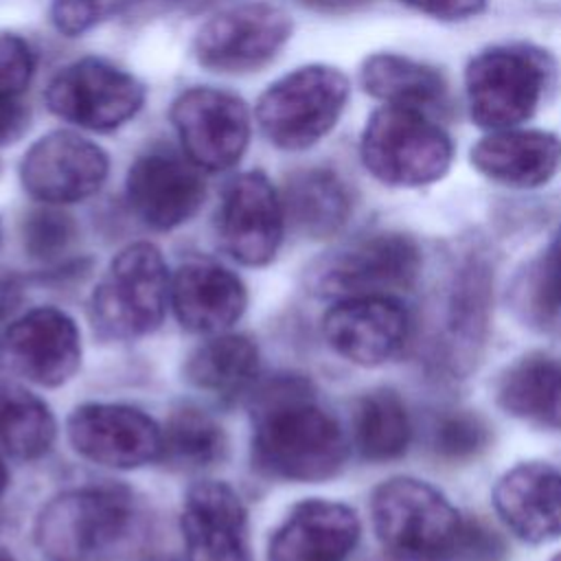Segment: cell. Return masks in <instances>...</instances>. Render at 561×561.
Segmentation results:
<instances>
[{"label":"cell","instance_id":"6da1fadb","mask_svg":"<svg viewBox=\"0 0 561 561\" xmlns=\"http://www.w3.org/2000/svg\"><path fill=\"white\" fill-rule=\"evenodd\" d=\"M252 456L267 476L322 482L337 476L348 456L337 419L327 412L302 377H280L256 397Z\"/></svg>","mask_w":561,"mask_h":561},{"label":"cell","instance_id":"7a4b0ae2","mask_svg":"<svg viewBox=\"0 0 561 561\" xmlns=\"http://www.w3.org/2000/svg\"><path fill=\"white\" fill-rule=\"evenodd\" d=\"M142 508L121 484L77 486L50 497L33 537L46 561H123L142 539Z\"/></svg>","mask_w":561,"mask_h":561},{"label":"cell","instance_id":"3957f363","mask_svg":"<svg viewBox=\"0 0 561 561\" xmlns=\"http://www.w3.org/2000/svg\"><path fill=\"white\" fill-rule=\"evenodd\" d=\"M370 519L379 543L408 561L458 559L469 528L443 491L410 476L383 480L373 491Z\"/></svg>","mask_w":561,"mask_h":561},{"label":"cell","instance_id":"277c9868","mask_svg":"<svg viewBox=\"0 0 561 561\" xmlns=\"http://www.w3.org/2000/svg\"><path fill=\"white\" fill-rule=\"evenodd\" d=\"M171 276L162 252L147 241L125 245L96 283L88 313L105 342H129L153 333L169 305Z\"/></svg>","mask_w":561,"mask_h":561},{"label":"cell","instance_id":"5b68a950","mask_svg":"<svg viewBox=\"0 0 561 561\" xmlns=\"http://www.w3.org/2000/svg\"><path fill=\"white\" fill-rule=\"evenodd\" d=\"M421 272L416 241L397 230L357 237L318 256L307 274V291L327 300L397 296L410 289Z\"/></svg>","mask_w":561,"mask_h":561},{"label":"cell","instance_id":"8992f818","mask_svg":"<svg viewBox=\"0 0 561 561\" xmlns=\"http://www.w3.org/2000/svg\"><path fill=\"white\" fill-rule=\"evenodd\" d=\"M359 156L375 180L414 188L432 184L449 171L454 145L423 110L383 105L366 121Z\"/></svg>","mask_w":561,"mask_h":561},{"label":"cell","instance_id":"52a82bcc","mask_svg":"<svg viewBox=\"0 0 561 561\" xmlns=\"http://www.w3.org/2000/svg\"><path fill=\"white\" fill-rule=\"evenodd\" d=\"M348 99V79L327 64L296 68L259 96L254 116L263 136L278 149L300 151L322 140Z\"/></svg>","mask_w":561,"mask_h":561},{"label":"cell","instance_id":"ba28073f","mask_svg":"<svg viewBox=\"0 0 561 561\" xmlns=\"http://www.w3.org/2000/svg\"><path fill=\"white\" fill-rule=\"evenodd\" d=\"M550 77L548 57L530 46H493L478 53L465 72L469 114L484 129H508L528 121Z\"/></svg>","mask_w":561,"mask_h":561},{"label":"cell","instance_id":"9c48e42d","mask_svg":"<svg viewBox=\"0 0 561 561\" xmlns=\"http://www.w3.org/2000/svg\"><path fill=\"white\" fill-rule=\"evenodd\" d=\"M44 99L48 110L66 123L90 131H112L142 107L145 85L105 59L83 57L50 79Z\"/></svg>","mask_w":561,"mask_h":561},{"label":"cell","instance_id":"30bf717a","mask_svg":"<svg viewBox=\"0 0 561 561\" xmlns=\"http://www.w3.org/2000/svg\"><path fill=\"white\" fill-rule=\"evenodd\" d=\"M291 35V18L272 2L232 4L195 33L193 55L215 72H252L270 64Z\"/></svg>","mask_w":561,"mask_h":561},{"label":"cell","instance_id":"8fae6325","mask_svg":"<svg viewBox=\"0 0 561 561\" xmlns=\"http://www.w3.org/2000/svg\"><path fill=\"white\" fill-rule=\"evenodd\" d=\"M81 366L77 322L57 307H35L0 331V370L39 388H59Z\"/></svg>","mask_w":561,"mask_h":561},{"label":"cell","instance_id":"7c38bea8","mask_svg":"<svg viewBox=\"0 0 561 561\" xmlns=\"http://www.w3.org/2000/svg\"><path fill=\"white\" fill-rule=\"evenodd\" d=\"M169 116L184 156L197 169L226 171L248 149V105L226 90L188 88L173 101Z\"/></svg>","mask_w":561,"mask_h":561},{"label":"cell","instance_id":"4fadbf2b","mask_svg":"<svg viewBox=\"0 0 561 561\" xmlns=\"http://www.w3.org/2000/svg\"><path fill=\"white\" fill-rule=\"evenodd\" d=\"M493 272L482 259H467L447 280L440 329L432 344V362L451 377L469 375L484 351L491 324Z\"/></svg>","mask_w":561,"mask_h":561},{"label":"cell","instance_id":"5bb4252c","mask_svg":"<svg viewBox=\"0 0 561 561\" xmlns=\"http://www.w3.org/2000/svg\"><path fill=\"white\" fill-rule=\"evenodd\" d=\"M107 153L92 140L57 129L37 138L20 162L22 188L48 206L92 197L107 180Z\"/></svg>","mask_w":561,"mask_h":561},{"label":"cell","instance_id":"9a60e30c","mask_svg":"<svg viewBox=\"0 0 561 561\" xmlns=\"http://www.w3.org/2000/svg\"><path fill=\"white\" fill-rule=\"evenodd\" d=\"M72 449L110 469H138L162 454V427L127 403H83L66 421Z\"/></svg>","mask_w":561,"mask_h":561},{"label":"cell","instance_id":"2e32d148","mask_svg":"<svg viewBox=\"0 0 561 561\" xmlns=\"http://www.w3.org/2000/svg\"><path fill=\"white\" fill-rule=\"evenodd\" d=\"M322 335L342 359L375 368L405 348L412 335V316L399 296L335 300L322 318Z\"/></svg>","mask_w":561,"mask_h":561},{"label":"cell","instance_id":"e0dca14e","mask_svg":"<svg viewBox=\"0 0 561 561\" xmlns=\"http://www.w3.org/2000/svg\"><path fill=\"white\" fill-rule=\"evenodd\" d=\"M283 199L261 171L237 175L217 210L221 248L241 265L263 267L274 261L285 232Z\"/></svg>","mask_w":561,"mask_h":561},{"label":"cell","instance_id":"ac0fdd59","mask_svg":"<svg viewBox=\"0 0 561 561\" xmlns=\"http://www.w3.org/2000/svg\"><path fill=\"white\" fill-rule=\"evenodd\" d=\"M188 158L151 149L138 156L125 178V195L134 215L153 230L186 224L204 202V180Z\"/></svg>","mask_w":561,"mask_h":561},{"label":"cell","instance_id":"d6986e66","mask_svg":"<svg viewBox=\"0 0 561 561\" xmlns=\"http://www.w3.org/2000/svg\"><path fill=\"white\" fill-rule=\"evenodd\" d=\"M180 528L186 561H252L248 513L239 493L226 482L193 484L182 504Z\"/></svg>","mask_w":561,"mask_h":561},{"label":"cell","instance_id":"ffe728a7","mask_svg":"<svg viewBox=\"0 0 561 561\" xmlns=\"http://www.w3.org/2000/svg\"><path fill=\"white\" fill-rule=\"evenodd\" d=\"M359 517L342 502L309 497L276 526L267 561H346L359 541Z\"/></svg>","mask_w":561,"mask_h":561},{"label":"cell","instance_id":"44dd1931","mask_svg":"<svg viewBox=\"0 0 561 561\" xmlns=\"http://www.w3.org/2000/svg\"><path fill=\"white\" fill-rule=\"evenodd\" d=\"M502 524L528 543L561 537V469L548 462H519L504 471L491 493Z\"/></svg>","mask_w":561,"mask_h":561},{"label":"cell","instance_id":"7402d4cb","mask_svg":"<svg viewBox=\"0 0 561 561\" xmlns=\"http://www.w3.org/2000/svg\"><path fill=\"white\" fill-rule=\"evenodd\" d=\"M169 305L186 331L217 335L243 316L248 291L230 270L213 261H188L171 276Z\"/></svg>","mask_w":561,"mask_h":561},{"label":"cell","instance_id":"603a6c76","mask_svg":"<svg viewBox=\"0 0 561 561\" xmlns=\"http://www.w3.org/2000/svg\"><path fill=\"white\" fill-rule=\"evenodd\" d=\"M471 164L511 188H537L561 164V140L543 129H495L471 147Z\"/></svg>","mask_w":561,"mask_h":561},{"label":"cell","instance_id":"cb8c5ba5","mask_svg":"<svg viewBox=\"0 0 561 561\" xmlns=\"http://www.w3.org/2000/svg\"><path fill=\"white\" fill-rule=\"evenodd\" d=\"M495 401L524 423L561 427V359L543 351L519 355L497 375Z\"/></svg>","mask_w":561,"mask_h":561},{"label":"cell","instance_id":"d4e9b609","mask_svg":"<svg viewBox=\"0 0 561 561\" xmlns=\"http://www.w3.org/2000/svg\"><path fill=\"white\" fill-rule=\"evenodd\" d=\"M259 346L241 333H217L184 359V379L208 394L228 399L243 392L259 375Z\"/></svg>","mask_w":561,"mask_h":561},{"label":"cell","instance_id":"484cf974","mask_svg":"<svg viewBox=\"0 0 561 561\" xmlns=\"http://www.w3.org/2000/svg\"><path fill=\"white\" fill-rule=\"evenodd\" d=\"M285 221L305 237L335 234L351 215V195L344 182L327 169L294 173L280 195Z\"/></svg>","mask_w":561,"mask_h":561},{"label":"cell","instance_id":"4316f807","mask_svg":"<svg viewBox=\"0 0 561 561\" xmlns=\"http://www.w3.org/2000/svg\"><path fill=\"white\" fill-rule=\"evenodd\" d=\"M362 88L386 105L427 110L445 103L447 83L443 75L412 57L397 53H375L359 70Z\"/></svg>","mask_w":561,"mask_h":561},{"label":"cell","instance_id":"83f0119b","mask_svg":"<svg viewBox=\"0 0 561 561\" xmlns=\"http://www.w3.org/2000/svg\"><path fill=\"white\" fill-rule=\"evenodd\" d=\"M353 440L359 456L370 462L394 460L408 451L412 423L403 399L392 388H375L357 401Z\"/></svg>","mask_w":561,"mask_h":561},{"label":"cell","instance_id":"f1b7e54d","mask_svg":"<svg viewBox=\"0 0 561 561\" xmlns=\"http://www.w3.org/2000/svg\"><path fill=\"white\" fill-rule=\"evenodd\" d=\"M50 408L20 386L0 383V447L20 460H37L55 443Z\"/></svg>","mask_w":561,"mask_h":561},{"label":"cell","instance_id":"f546056e","mask_svg":"<svg viewBox=\"0 0 561 561\" xmlns=\"http://www.w3.org/2000/svg\"><path fill=\"white\" fill-rule=\"evenodd\" d=\"M226 454V434L221 425L199 408L184 405L175 410L162 427V454L180 469H204L219 462Z\"/></svg>","mask_w":561,"mask_h":561},{"label":"cell","instance_id":"4dcf8cb0","mask_svg":"<svg viewBox=\"0 0 561 561\" xmlns=\"http://www.w3.org/2000/svg\"><path fill=\"white\" fill-rule=\"evenodd\" d=\"M508 302L519 322L539 333H561V274L541 254L526 263L508 287Z\"/></svg>","mask_w":561,"mask_h":561},{"label":"cell","instance_id":"1f68e13d","mask_svg":"<svg viewBox=\"0 0 561 561\" xmlns=\"http://www.w3.org/2000/svg\"><path fill=\"white\" fill-rule=\"evenodd\" d=\"M491 443L489 425L471 410H451L436 419L432 427V449L436 456L465 462L478 458Z\"/></svg>","mask_w":561,"mask_h":561},{"label":"cell","instance_id":"d6a6232c","mask_svg":"<svg viewBox=\"0 0 561 561\" xmlns=\"http://www.w3.org/2000/svg\"><path fill=\"white\" fill-rule=\"evenodd\" d=\"M77 237L70 215L55 208H39L26 215L22 224V241L28 256L50 261L64 254Z\"/></svg>","mask_w":561,"mask_h":561},{"label":"cell","instance_id":"836d02e7","mask_svg":"<svg viewBox=\"0 0 561 561\" xmlns=\"http://www.w3.org/2000/svg\"><path fill=\"white\" fill-rule=\"evenodd\" d=\"M35 72L28 42L15 33H0V103L20 101Z\"/></svg>","mask_w":561,"mask_h":561},{"label":"cell","instance_id":"e575fe53","mask_svg":"<svg viewBox=\"0 0 561 561\" xmlns=\"http://www.w3.org/2000/svg\"><path fill=\"white\" fill-rule=\"evenodd\" d=\"M121 0H53L50 22L66 37H79L116 13Z\"/></svg>","mask_w":561,"mask_h":561},{"label":"cell","instance_id":"d590c367","mask_svg":"<svg viewBox=\"0 0 561 561\" xmlns=\"http://www.w3.org/2000/svg\"><path fill=\"white\" fill-rule=\"evenodd\" d=\"M401 2L438 20L476 18L486 7V0H401Z\"/></svg>","mask_w":561,"mask_h":561},{"label":"cell","instance_id":"8d00e7d4","mask_svg":"<svg viewBox=\"0 0 561 561\" xmlns=\"http://www.w3.org/2000/svg\"><path fill=\"white\" fill-rule=\"evenodd\" d=\"M26 127V110L22 101L0 103V142L15 140Z\"/></svg>","mask_w":561,"mask_h":561},{"label":"cell","instance_id":"74e56055","mask_svg":"<svg viewBox=\"0 0 561 561\" xmlns=\"http://www.w3.org/2000/svg\"><path fill=\"white\" fill-rule=\"evenodd\" d=\"M22 300V283L13 274L0 272V324L7 322V318L15 311V307Z\"/></svg>","mask_w":561,"mask_h":561},{"label":"cell","instance_id":"f35d334b","mask_svg":"<svg viewBox=\"0 0 561 561\" xmlns=\"http://www.w3.org/2000/svg\"><path fill=\"white\" fill-rule=\"evenodd\" d=\"M300 2L320 13H346L362 7L366 0H300Z\"/></svg>","mask_w":561,"mask_h":561},{"label":"cell","instance_id":"ab89813d","mask_svg":"<svg viewBox=\"0 0 561 561\" xmlns=\"http://www.w3.org/2000/svg\"><path fill=\"white\" fill-rule=\"evenodd\" d=\"M541 259L554 270L561 274V226L557 228L552 241L548 243V248L541 252Z\"/></svg>","mask_w":561,"mask_h":561},{"label":"cell","instance_id":"60d3db41","mask_svg":"<svg viewBox=\"0 0 561 561\" xmlns=\"http://www.w3.org/2000/svg\"><path fill=\"white\" fill-rule=\"evenodd\" d=\"M7 484H9V469H7V465H4V460H2V456H0V497H2L4 491H7Z\"/></svg>","mask_w":561,"mask_h":561},{"label":"cell","instance_id":"b9f144b4","mask_svg":"<svg viewBox=\"0 0 561 561\" xmlns=\"http://www.w3.org/2000/svg\"><path fill=\"white\" fill-rule=\"evenodd\" d=\"M0 561H15V557H13L7 548H2V546H0Z\"/></svg>","mask_w":561,"mask_h":561},{"label":"cell","instance_id":"7bdbcfd3","mask_svg":"<svg viewBox=\"0 0 561 561\" xmlns=\"http://www.w3.org/2000/svg\"><path fill=\"white\" fill-rule=\"evenodd\" d=\"M550 561H561V552H559V554H557V557H552V559H550Z\"/></svg>","mask_w":561,"mask_h":561},{"label":"cell","instance_id":"ee69618b","mask_svg":"<svg viewBox=\"0 0 561 561\" xmlns=\"http://www.w3.org/2000/svg\"><path fill=\"white\" fill-rule=\"evenodd\" d=\"M0 239H2V221H0Z\"/></svg>","mask_w":561,"mask_h":561}]
</instances>
